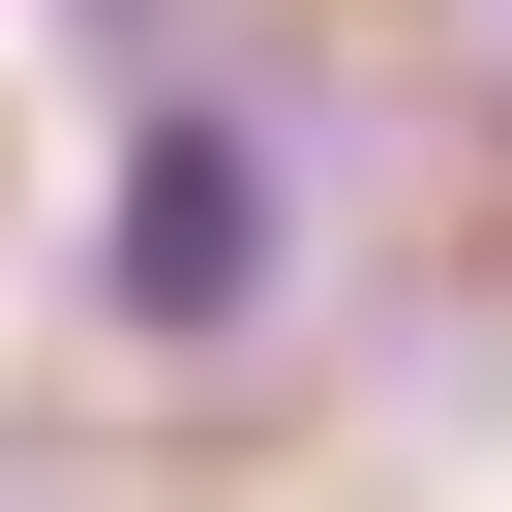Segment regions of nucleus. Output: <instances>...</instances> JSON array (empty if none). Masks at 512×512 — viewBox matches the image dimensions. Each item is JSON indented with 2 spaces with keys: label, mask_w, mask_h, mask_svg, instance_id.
Masks as SVG:
<instances>
[{
  "label": "nucleus",
  "mask_w": 512,
  "mask_h": 512,
  "mask_svg": "<svg viewBox=\"0 0 512 512\" xmlns=\"http://www.w3.org/2000/svg\"><path fill=\"white\" fill-rule=\"evenodd\" d=\"M302 272H332V121H302V61H151L121 151H91V241H61V332L151 362V392H211V362L302 332Z\"/></svg>",
  "instance_id": "f257e3e1"
}]
</instances>
